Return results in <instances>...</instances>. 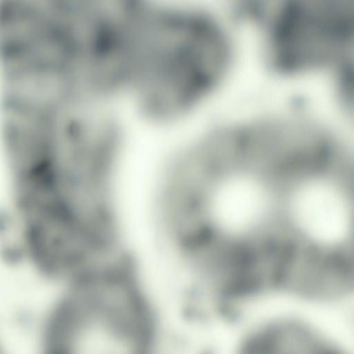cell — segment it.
I'll use <instances>...</instances> for the list:
<instances>
[{
  "instance_id": "1",
  "label": "cell",
  "mask_w": 354,
  "mask_h": 354,
  "mask_svg": "<svg viewBox=\"0 0 354 354\" xmlns=\"http://www.w3.org/2000/svg\"><path fill=\"white\" fill-rule=\"evenodd\" d=\"M147 5L137 28L128 89L151 119L182 115L224 71L226 38L209 17L183 8Z\"/></svg>"
},
{
  "instance_id": "2",
  "label": "cell",
  "mask_w": 354,
  "mask_h": 354,
  "mask_svg": "<svg viewBox=\"0 0 354 354\" xmlns=\"http://www.w3.org/2000/svg\"><path fill=\"white\" fill-rule=\"evenodd\" d=\"M155 327L133 275L100 271L71 284L56 325L55 354H155Z\"/></svg>"
},
{
  "instance_id": "3",
  "label": "cell",
  "mask_w": 354,
  "mask_h": 354,
  "mask_svg": "<svg viewBox=\"0 0 354 354\" xmlns=\"http://www.w3.org/2000/svg\"><path fill=\"white\" fill-rule=\"evenodd\" d=\"M354 9L349 0H295L282 6L271 29V50L286 70L320 66L344 55L351 43Z\"/></svg>"
},
{
  "instance_id": "4",
  "label": "cell",
  "mask_w": 354,
  "mask_h": 354,
  "mask_svg": "<svg viewBox=\"0 0 354 354\" xmlns=\"http://www.w3.org/2000/svg\"><path fill=\"white\" fill-rule=\"evenodd\" d=\"M243 354H341L308 328L283 323L269 326L255 335Z\"/></svg>"
},
{
  "instance_id": "5",
  "label": "cell",
  "mask_w": 354,
  "mask_h": 354,
  "mask_svg": "<svg viewBox=\"0 0 354 354\" xmlns=\"http://www.w3.org/2000/svg\"><path fill=\"white\" fill-rule=\"evenodd\" d=\"M127 6L128 7L127 4ZM127 14H128V34H129V10H127ZM127 41H128V38H127ZM127 48H128V44H127ZM127 53H128V50L127 49ZM127 62H126L125 76H126V72H127ZM125 76H124V78L126 77ZM124 81H125V79H124Z\"/></svg>"
}]
</instances>
